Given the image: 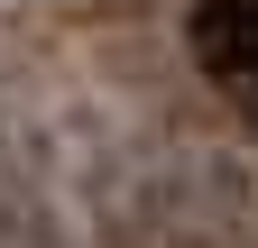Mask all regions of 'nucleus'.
Segmentation results:
<instances>
[{
  "label": "nucleus",
  "mask_w": 258,
  "mask_h": 248,
  "mask_svg": "<svg viewBox=\"0 0 258 248\" xmlns=\"http://www.w3.org/2000/svg\"><path fill=\"white\" fill-rule=\"evenodd\" d=\"M184 37H194V65L258 119V0H194Z\"/></svg>",
  "instance_id": "nucleus-1"
}]
</instances>
